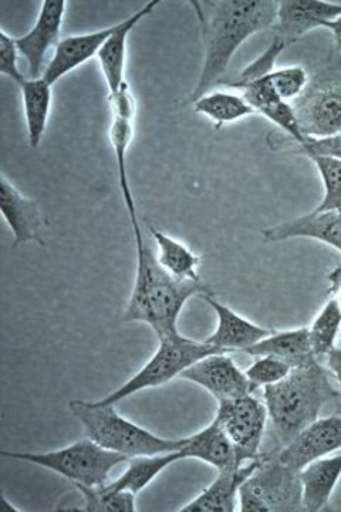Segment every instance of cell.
I'll return each mask as SVG.
<instances>
[{"label": "cell", "instance_id": "1", "mask_svg": "<svg viewBox=\"0 0 341 512\" xmlns=\"http://www.w3.org/2000/svg\"><path fill=\"white\" fill-rule=\"evenodd\" d=\"M197 15L204 42V62L187 103L208 94L222 77L239 47L256 33L275 26L276 0H201L189 2Z\"/></svg>", "mask_w": 341, "mask_h": 512}, {"label": "cell", "instance_id": "2", "mask_svg": "<svg viewBox=\"0 0 341 512\" xmlns=\"http://www.w3.org/2000/svg\"><path fill=\"white\" fill-rule=\"evenodd\" d=\"M124 204L130 215L137 249V274L124 320L147 323L158 339L177 335L180 333L178 318L185 303L211 291L201 282H180L168 275L158 262L157 251L145 239L135 201L126 200Z\"/></svg>", "mask_w": 341, "mask_h": 512}, {"label": "cell", "instance_id": "3", "mask_svg": "<svg viewBox=\"0 0 341 512\" xmlns=\"http://www.w3.org/2000/svg\"><path fill=\"white\" fill-rule=\"evenodd\" d=\"M336 393L329 369L319 359L293 367L286 379L263 387V402L279 448L319 419L323 407L334 403Z\"/></svg>", "mask_w": 341, "mask_h": 512}, {"label": "cell", "instance_id": "4", "mask_svg": "<svg viewBox=\"0 0 341 512\" xmlns=\"http://www.w3.org/2000/svg\"><path fill=\"white\" fill-rule=\"evenodd\" d=\"M70 412L84 427L89 439L96 441L107 450L116 451L128 458L154 456L181 450L187 439H162L144 427L138 426L121 416L114 404H99L72 400Z\"/></svg>", "mask_w": 341, "mask_h": 512}, {"label": "cell", "instance_id": "5", "mask_svg": "<svg viewBox=\"0 0 341 512\" xmlns=\"http://www.w3.org/2000/svg\"><path fill=\"white\" fill-rule=\"evenodd\" d=\"M0 456L47 468L72 484L87 485V487L108 484L111 471L124 461H128V457L101 447L89 437L60 450L46 451V453H15V451L3 450L0 451Z\"/></svg>", "mask_w": 341, "mask_h": 512}, {"label": "cell", "instance_id": "6", "mask_svg": "<svg viewBox=\"0 0 341 512\" xmlns=\"http://www.w3.org/2000/svg\"><path fill=\"white\" fill-rule=\"evenodd\" d=\"M160 340L158 349L153 357L130 380L117 390L97 400L99 404H116L121 400L143 392V390L154 389L164 386L175 377H181L185 370L214 353H225L207 342H197L185 338L181 333L165 336Z\"/></svg>", "mask_w": 341, "mask_h": 512}, {"label": "cell", "instance_id": "7", "mask_svg": "<svg viewBox=\"0 0 341 512\" xmlns=\"http://www.w3.org/2000/svg\"><path fill=\"white\" fill-rule=\"evenodd\" d=\"M239 511H303L300 471L283 463L278 448L262 453L258 467L239 490Z\"/></svg>", "mask_w": 341, "mask_h": 512}, {"label": "cell", "instance_id": "8", "mask_svg": "<svg viewBox=\"0 0 341 512\" xmlns=\"http://www.w3.org/2000/svg\"><path fill=\"white\" fill-rule=\"evenodd\" d=\"M214 420L231 440L239 466L262 456L269 416L265 402L255 393L219 402Z\"/></svg>", "mask_w": 341, "mask_h": 512}, {"label": "cell", "instance_id": "9", "mask_svg": "<svg viewBox=\"0 0 341 512\" xmlns=\"http://www.w3.org/2000/svg\"><path fill=\"white\" fill-rule=\"evenodd\" d=\"M293 107L303 136L322 138L341 133V83L307 87Z\"/></svg>", "mask_w": 341, "mask_h": 512}, {"label": "cell", "instance_id": "10", "mask_svg": "<svg viewBox=\"0 0 341 512\" xmlns=\"http://www.w3.org/2000/svg\"><path fill=\"white\" fill-rule=\"evenodd\" d=\"M181 379L198 384L214 396L218 403L258 392L228 353H214L204 357L185 370Z\"/></svg>", "mask_w": 341, "mask_h": 512}, {"label": "cell", "instance_id": "11", "mask_svg": "<svg viewBox=\"0 0 341 512\" xmlns=\"http://www.w3.org/2000/svg\"><path fill=\"white\" fill-rule=\"evenodd\" d=\"M66 6L64 0H43L35 26L16 39L20 56L27 63L29 79H40L45 73L47 53L60 42Z\"/></svg>", "mask_w": 341, "mask_h": 512}, {"label": "cell", "instance_id": "12", "mask_svg": "<svg viewBox=\"0 0 341 512\" xmlns=\"http://www.w3.org/2000/svg\"><path fill=\"white\" fill-rule=\"evenodd\" d=\"M340 450L341 412L313 421L288 446L278 448V456L283 463L300 471L307 464Z\"/></svg>", "mask_w": 341, "mask_h": 512}, {"label": "cell", "instance_id": "13", "mask_svg": "<svg viewBox=\"0 0 341 512\" xmlns=\"http://www.w3.org/2000/svg\"><path fill=\"white\" fill-rule=\"evenodd\" d=\"M341 16L339 3L324 0H280L275 28L276 39L290 46L315 29H323L324 23Z\"/></svg>", "mask_w": 341, "mask_h": 512}, {"label": "cell", "instance_id": "14", "mask_svg": "<svg viewBox=\"0 0 341 512\" xmlns=\"http://www.w3.org/2000/svg\"><path fill=\"white\" fill-rule=\"evenodd\" d=\"M202 298L214 309L216 316H218V326L205 342L222 350V352L243 353L246 349L251 348V346L256 345V343L268 338L269 335L275 332V330L262 328L251 320L243 318L239 313L232 311L229 306L219 302L212 295V292L205 293Z\"/></svg>", "mask_w": 341, "mask_h": 512}, {"label": "cell", "instance_id": "15", "mask_svg": "<svg viewBox=\"0 0 341 512\" xmlns=\"http://www.w3.org/2000/svg\"><path fill=\"white\" fill-rule=\"evenodd\" d=\"M262 237L268 244L296 238L315 239L341 254V210L309 212L295 220L280 222L263 229Z\"/></svg>", "mask_w": 341, "mask_h": 512}, {"label": "cell", "instance_id": "16", "mask_svg": "<svg viewBox=\"0 0 341 512\" xmlns=\"http://www.w3.org/2000/svg\"><path fill=\"white\" fill-rule=\"evenodd\" d=\"M157 6H160V0H151V2L145 3L143 8L138 9L130 18L114 25L113 33L101 47L97 59H99L101 73L106 79L108 96L116 93L126 83L128 36L157 9Z\"/></svg>", "mask_w": 341, "mask_h": 512}, {"label": "cell", "instance_id": "17", "mask_svg": "<svg viewBox=\"0 0 341 512\" xmlns=\"http://www.w3.org/2000/svg\"><path fill=\"white\" fill-rule=\"evenodd\" d=\"M0 211L12 231L13 247L29 242L43 245L40 238L43 217L39 204L26 198L3 174L0 178Z\"/></svg>", "mask_w": 341, "mask_h": 512}, {"label": "cell", "instance_id": "18", "mask_svg": "<svg viewBox=\"0 0 341 512\" xmlns=\"http://www.w3.org/2000/svg\"><path fill=\"white\" fill-rule=\"evenodd\" d=\"M259 458L239 467L218 471V477L215 478L214 483L178 511L234 512L238 510L236 507H239V490L258 467Z\"/></svg>", "mask_w": 341, "mask_h": 512}, {"label": "cell", "instance_id": "19", "mask_svg": "<svg viewBox=\"0 0 341 512\" xmlns=\"http://www.w3.org/2000/svg\"><path fill=\"white\" fill-rule=\"evenodd\" d=\"M113 33V26L97 30V32L74 35L60 40L54 49L52 60L47 63L43 79L50 86L62 80L66 74L73 72L77 67L83 66L93 57L99 56L101 47Z\"/></svg>", "mask_w": 341, "mask_h": 512}, {"label": "cell", "instance_id": "20", "mask_svg": "<svg viewBox=\"0 0 341 512\" xmlns=\"http://www.w3.org/2000/svg\"><path fill=\"white\" fill-rule=\"evenodd\" d=\"M340 478L341 453L319 458L300 470L303 511L324 510Z\"/></svg>", "mask_w": 341, "mask_h": 512}, {"label": "cell", "instance_id": "21", "mask_svg": "<svg viewBox=\"0 0 341 512\" xmlns=\"http://www.w3.org/2000/svg\"><path fill=\"white\" fill-rule=\"evenodd\" d=\"M187 440V444L181 448L185 460L197 458L218 471L239 467L231 440L215 420L205 429L187 437Z\"/></svg>", "mask_w": 341, "mask_h": 512}, {"label": "cell", "instance_id": "22", "mask_svg": "<svg viewBox=\"0 0 341 512\" xmlns=\"http://www.w3.org/2000/svg\"><path fill=\"white\" fill-rule=\"evenodd\" d=\"M246 355L252 357L273 356L296 367L316 359L310 342L309 328L273 332L268 338L246 349Z\"/></svg>", "mask_w": 341, "mask_h": 512}, {"label": "cell", "instance_id": "23", "mask_svg": "<svg viewBox=\"0 0 341 512\" xmlns=\"http://www.w3.org/2000/svg\"><path fill=\"white\" fill-rule=\"evenodd\" d=\"M148 231L157 247L158 262L168 275L180 282H201L198 272L201 258L197 254L153 225H148Z\"/></svg>", "mask_w": 341, "mask_h": 512}, {"label": "cell", "instance_id": "24", "mask_svg": "<svg viewBox=\"0 0 341 512\" xmlns=\"http://www.w3.org/2000/svg\"><path fill=\"white\" fill-rule=\"evenodd\" d=\"M19 87L22 92L29 146L37 148L45 136L47 121L52 110V86L43 77L40 79L27 77Z\"/></svg>", "mask_w": 341, "mask_h": 512}, {"label": "cell", "instance_id": "25", "mask_svg": "<svg viewBox=\"0 0 341 512\" xmlns=\"http://www.w3.org/2000/svg\"><path fill=\"white\" fill-rule=\"evenodd\" d=\"M185 460L181 450L171 453L154 454V456H138L128 458L126 471L117 480L110 483L114 490H127L138 494L148 487L165 468Z\"/></svg>", "mask_w": 341, "mask_h": 512}, {"label": "cell", "instance_id": "26", "mask_svg": "<svg viewBox=\"0 0 341 512\" xmlns=\"http://www.w3.org/2000/svg\"><path fill=\"white\" fill-rule=\"evenodd\" d=\"M192 107L195 113L204 114L214 121L216 128L235 123L256 113L242 94L228 92L205 94L195 100Z\"/></svg>", "mask_w": 341, "mask_h": 512}, {"label": "cell", "instance_id": "27", "mask_svg": "<svg viewBox=\"0 0 341 512\" xmlns=\"http://www.w3.org/2000/svg\"><path fill=\"white\" fill-rule=\"evenodd\" d=\"M340 333L341 306L336 296H330L309 328L310 342L316 359L320 362L326 359V356L336 348Z\"/></svg>", "mask_w": 341, "mask_h": 512}, {"label": "cell", "instance_id": "28", "mask_svg": "<svg viewBox=\"0 0 341 512\" xmlns=\"http://www.w3.org/2000/svg\"><path fill=\"white\" fill-rule=\"evenodd\" d=\"M83 497V508L87 512H135L137 511V494L127 490H114L110 485L87 487L73 484Z\"/></svg>", "mask_w": 341, "mask_h": 512}, {"label": "cell", "instance_id": "29", "mask_svg": "<svg viewBox=\"0 0 341 512\" xmlns=\"http://www.w3.org/2000/svg\"><path fill=\"white\" fill-rule=\"evenodd\" d=\"M316 165L322 177L323 200L315 208L316 212L341 210V161L330 157H307Z\"/></svg>", "mask_w": 341, "mask_h": 512}, {"label": "cell", "instance_id": "30", "mask_svg": "<svg viewBox=\"0 0 341 512\" xmlns=\"http://www.w3.org/2000/svg\"><path fill=\"white\" fill-rule=\"evenodd\" d=\"M268 79L280 99L288 101V103L302 97L309 87V73L302 66H289L285 69L273 70L268 74Z\"/></svg>", "mask_w": 341, "mask_h": 512}, {"label": "cell", "instance_id": "31", "mask_svg": "<svg viewBox=\"0 0 341 512\" xmlns=\"http://www.w3.org/2000/svg\"><path fill=\"white\" fill-rule=\"evenodd\" d=\"M108 134H110L111 147L116 157L120 188L130 187L127 175V151L134 136V120L113 117Z\"/></svg>", "mask_w": 341, "mask_h": 512}, {"label": "cell", "instance_id": "32", "mask_svg": "<svg viewBox=\"0 0 341 512\" xmlns=\"http://www.w3.org/2000/svg\"><path fill=\"white\" fill-rule=\"evenodd\" d=\"M293 367L283 362L278 357L258 356L253 360L252 365L245 370V375L256 390L279 383L286 379Z\"/></svg>", "mask_w": 341, "mask_h": 512}, {"label": "cell", "instance_id": "33", "mask_svg": "<svg viewBox=\"0 0 341 512\" xmlns=\"http://www.w3.org/2000/svg\"><path fill=\"white\" fill-rule=\"evenodd\" d=\"M19 56L15 37L9 36L3 29L0 30V73L9 77L18 86L27 79L19 69Z\"/></svg>", "mask_w": 341, "mask_h": 512}, {"label": "cell", "instance_id": "34", "mask_svg": "<svg viewBox=\"0 0 341 512\" xmlns=\"http://www.w3.org/2000/svg\"><path fill=\"white\" fill-rule=\"evenodd\" d=\"M295 151L306 157H330L341 161V133L322 138L306 137L302 144H297Z\"/></svg>", "mask_w": 341, "mask_h": 512}, {"label": "cell", "instance_id": "35", "mask_svg": "<svg viewBox=\"0 0 341 512\" xmlns=\"http://www.w3.org/2000/svg\"><path fill=\"white\" fill-rule=\"evenodd\" d=\"M108 100H110L113 117L135 120L137 104H135V99L133 92H131L130 84L127 82L124 83L116 93L110 94V96H108Z\"/></svg>", "mask_w": 341, "mask_h": 512}, {"label": "cell", "instance_id": "36", "mask_svg": "<svg viewBox=\"0 0 341 512\" xmlns=\"http://www.w3.org/2000/svg\"><path fill=\"white\" fill-rule=\"evenodd\" d=\"M326 362V367L329 369V372L332 373L334 379L337 380V383L340 384L341 387V348H334L329 355L324 359Z\"/></svg>", "mask_w": 341, "mask_h": 512}, {"label": "cell", "instance_id": "37", "mask_svg": "<svg viewBox=\"0 0 341 512\" xmlns=\"http://www.w3.org/2000/svg\"><path fill=\"white\" fill-rule=\"evenodd\" d=\"M323 29L330 30L334 37V43H336L337 50L341 52V16L333 22L324 23Z\"/></svg>", "mask_w": 341, "mask_h": 512}, {"label": "cell", "instance_id": "38", "mask_svg": "<svg viewBox=\"0 0 341 512\" xmlns=\"http://www.w3.org/2000/svg\"><path fill=\"white\" fill-rule=\"evenodd\" d=\"M334 404H336L337 409L341 412V392L337 390L336 397H334Z\"/></svg>", "mask_w": 341, "mask_h": 512}, {"label": "cell", "instance_id": "39", "mask_svg": "<svg viewBox=\"0 0 341 512\" xmlns=\"http://www.w3.org/2000/svg\"><path fill=\"white\" fill-rule=\"evenodd\" d=\"M337 293H339V296H337V299H339V303H340V306H341V286L339 288V291H337Z\"/></svg>", "mask_w": 341, "mask_h": 512}]
</instances>
